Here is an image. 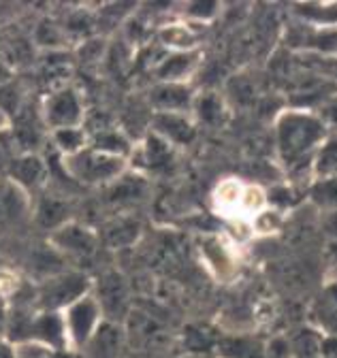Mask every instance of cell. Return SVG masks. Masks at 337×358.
Returning a JSON list of instances; mask_svg holds the SVG:
<instances>
[{
  "label": "cell",
  "mask_w": 337,
  "mask_h": 358,
  "mask_svg": "<svg viewBox=\"0 0 337 358\" xmlns=\"http://www.w3.org/2000/svg\"><path fill=\"white\" fill-rule=\"evenodd\" d=\"M327 141V124L312 111L288 109L275 122V143L282 162L294 171L314 164L320 145Z\"/></svg>",
  "instance_id": "cell-1"
},
{
  "label": "cell",
  "mask_w": 337,
  "mask_h": 358,
  "mask_svg": "<svg viewBox=\"0 0 337 358\" xmlns=\"http://www.w3.org/2000/svg\"><path fill=\"white\" fill-rule=\"evenodd\" d=\"M62 169L75 184L90 188H107L131 171V162L124 156H115L88 145L79 150L77 154L64 156Z\"/></svg>",
  "instance_id": "cell-2"
},
{
  "label": "cell",
  "mask_w": 337,
  "mask_h": 358,
  "mask_svg": "<svg viewBox=\"0 0 337 358\" xmlns=\"http://www.w3.org/2000/svg\"><path fill=\"white\" fill-rule=\"evenodd\" d=\"M62 322H64V333H66V345L73 352H83L90 339L96 335V331L105 322V311L90 290L81 299L73 301L69 307L62 311Z\"/></svg>",
  "instance_id": "cell-3"
},
{
  "label": "cell",
  "mask_w": 337,
  "mask_h": 358,
  "mask_svg": "<svg viewBox=\"0 0 337 358\" xmlns=\"http://www.w3.org/2000/svg\"><path fill=\"white\" fill-rule=\"evenodd\" d=\"M90 292V280L79 271H64L38 282L34 288V305L41 311H62L73 301Z\"/></svg>",
  "instance_id": "cell-4"
},
{
  "label": "cell",
  "mask_w": 337,
  "mask_h": 358,
  "mask_svg": "<svg viewBox=\"0 0 337 358\" xmlns=\"http://www.w3.org/2000/svg\"><path fill=\"white\" fill-rule=\"evenodd\" d=\"M41 113H43V120L52 130L83 126V120H86V105H83V99L77 92V87L60 85L45 96Z\"/></svg>",
  "instance_id": "cell-5"
},
{
  "label": "cell",
  "mask_w": 337,
  "mask_h": 358,
  "mask_svg": "<svg viewBox=\"0 0 337 358\" xmlns=\"http://www.w3.org/2000/svg\"><path fill=\"white\" fill-rule=\"evenodd\" d=\"M32 196L0 175V235L15 233L32 220Z\"/></svg>",
  "instance_id": "cell-6"
},
{
  "label": "cell",
  "mask_w": 337,
  "mask_h": 358,
  "mask_svg": "<svg viewBox=\"0 0 337 358\" xmlns=\"http://www.w3.org/2000/svg\"><path fill=\"white\" fill-rule=\"evenodd\" d=\"M199 256L209 275L218 282H233L237 275V256L224 237L207 235L199 239Z\"/></svg>",
  "instance_id": "cell-7"
},
{
  "label": "cell",
  "mask_w": 337,
  "mask_h": 358,
  "mask_svg": "<svg viewBox=\"0 0 337 358\" xmlns=\"http://www.w3.org/2000/svg\"><path fill=\"white\" fill-rule=\"evenodd\" d=\"M99 237L86 224H79L77 220L66 222L64 227L50 233V245L62 256V258H81L90 256L96 250Z\"/></svg>",
  "instance_id": "cell-8"
},
{
  "label": "cell",
  "mask_w": 337,
  "mask_h": 358,
  "mask_svg": "<svg viewBox=\"0 0 337 358\" xmlns=\"http://www.w3.org/2000/svg\"><path fill=\"white\" fill-rule=\"evenodd\" d=\"M7 173L5 177H9L15 186H20L24 192H28L32 196V190H41L45 186L48 179V164L41 158L36 152H20L13 154L7 162Z\"/></svg>",
  "instance_id": "cell-9"
},
{
  "label": "cell",
  "mask_w": 337,
  "mask_h": 358,
  "mask_svg": "<svg viewBox=\"0 0 337 358\" xmlns=\"http://www.w3.org/2000/svg\"><path fill=\"white\" fill-rule=\"evenodd\" d=\"M199 66H201L199 50L196 52H182V54H164L154 64V79H156V83L190 85Z\"/></svg>",
  "instance_id": "cell-10"
},
{
  "label": "cell",
  "mask_w": 337,
  "mask_h": 358,
  "mask_svg": "<svg viewBox=\"0 0 337 358\" xmlns=\"http://www.w3.org/2000/svg\"><path fill=\"white\" fill-rule=\"evenodd\" d=\"M152 132L171 148H184L192 143L196 124L188 113H154Z\"/></svg>",
  "instance_id": "cell-11"
},
{
  "label": "cell",
  "mask_w": 337,
  "mask_h": 358,
  "mask_svg": "<svg viewBox=\"0 0 337 358\" xmlns=\"http://www.w3.org/2000/svg\"><path fill=\"white\" fill-rule=\"evenodd\" d=\"M196 92L190 85L180 83H156L150 92V103L156 113H188L192 111Z\"/></svg>",
  "instance_id": "cell-12"
},
{
  "label": "cell",
  "mask_w": 337,
  "mask_h": 358,
  "mask_svg": "<svg viewBox=\"0 0 337 358\" xmlns=\"http://www.w3.org/2000/svg\"><path fill=\"white\" fill-rule=\"evenodd\" d=\"M135 158L139 160V162H135L137 171H162V169H168L173 162V148L164 143L162 139H158L152 132L143 141L135 143V150H133L129 162Z\"/></svg>",
  "instance_id": "cell-13"
},
{
  "label": "cell",
  "mask_w": 337,
  "mask_h": 358,
  "mask_svg": "<svg viewBox=\"0 0 337 358\" xmlns=\"http://www.w3.org/2000/svg\"><path fill=\"white\" fill-rule=\"evenodd\" d=\"M158 43L166 54H182V52H196L199 50V34L196 30L184 22H166L158 30Z\"/></svg>",
  "instance_id": "cell-14"
},
{
  "label": "cell",
  "mask_w": 337,
  "mask_h": 358,
  "mask_svg": "<svg viewBox=\"0 0 337 358\" xmlns=\"http://www.w3.org/2000/svg\"><path fill=\"white\" fill-rule=\"evenodd\" d=\"M190 115H192L194 124H203V126H209V128H218L229 117V105H227V101L218 92L207 90V92H199L194 96Z\"/></svg>",
  "instance_id": "cell-15"
},
{
  "label": "cell",
  "mask_w": 337,
  "mask_h": 358,
  "mask_svg": "<svg viewBox=\"0 0 337 358\" xmlns=\"http://www.w3.org/2000/svg\"><path fill=\"white\" fill-rule=\"evenodd\" d=\"M32 222H36L41 229L54 233L56 229L71 222V203L54 194L38 199L36 205H32Z\"/></svg>",
  "instance_id": "cell-16"
},
{
  "label": "cell",
  "mask_w": 337,
  "mask_h": 358,
  "mask_svg": "<svg viewBox=\"0 0 337 358\" xmlns=\"http://www.w3.org/2000/svg\"><path fill=\"white\" fill-rule=\"evenodd\" d=\"M243 190H245V182L237 177H224L216 184L214 192H212V205L214 209L224 215V217H241V199H243Z\"/></svg>",
  "instance_id": "cell-17"
},
{
  "label": "cell",
  "mask_w": 337,
  "mask_h": 358,
  "mask_svg": "<svg viewBox=\"0 0 337 358\" xmlns=\"http://www.w3.org/2000/svg\"><path fill=\"white\" fill-rule=\"evenodd\" d=\"M120 331L113 327V322H103V327L96 331V335L90 339V343L83 350V354L90 358H115L120 350Z\"/></svg>",
  "instance_id": "cell-18"
},
{
  "label": "cell",
  "mask_w": 337,
  "mask_h": 358,
  "mask_svg": "<svg viewBox=\"0 0 337 358\" xmlns=\"http://www.w3.org/2000/svg\"><path fill=\"white\" fill-rule=\"evenodd\" d=\"M52 141L54 148L64 156L77 154L79 150L90 145V132L86 130V126H71V128H58L52 130Z\"/></svg>",
  "instance_id": "cell-19"
},
{
  "label": "cell",
  "mask_w": 337,
  "mask_h": 358,
  "mask_svg": "<svg viewBox=\"0 0 337 358\" xmlns=\"http://www.w3.org/2000/svg\"><path fill=\"white\" fill-rule=\"evenodd\" d=\"M282 224H284L282 211L275 205H269L261 213H257L254 217H252L250 229H252V233L259 235V237H271V235L280 233Z\"/></svg>",
  "instance_id": "cell-20"
},
{
  "label": "cell",
  "mask_w": 337,
  "mask_h": 358,
  "mask_svg": "<svg viewBox=\"0 0 337 358\" xmlns=\"http://www.w3.org/2000/svg\"><path fill=\"white\" fill-rule=\"evenodd\" d=\"M312 169L316 175H320V179L337 177V139L327 137V141L320 145V150L314 158Z\"/></svg>",
  "instance_id": "cell-21"
},
{
  "label": "cell",
  "mask_w": 337,
  "mask_h": 358,
  "mask_svg": "<svg viewBox=\"0 0 337 358\" xmlns=\"http://www.w3.org/2000/svg\"><path fill=\"white\" fill-rule=\"evenodd\" d=\"M308 15L303 20L316 22L320 28H337V3L335 5H308V7H299V13Z\"/></svg>",
  "instance_id": "cell-22"
},
{
  "label": "cell",
  "mask_w": 337,
  "mask_h": 358,
  "mask_svg": "<svg viewBox=\"0 0 337 358\" xmlns=\"http://www.w3.org/2000/svg\"><path fill=\"white\" fill-rule=\"evenodd\" d=\"M22 290V278L20 273L15 271V268L5 262L3 266H0V299L5 301H11L13 296H17Z\"/></svg>",
  "instance_id": "cell-23"
},
{
  "label": "cell",
  "mask_w": 337,
  "mask_h": 358,
  "mask_svg": "<svg viewBox=\"0 0 337 358\" xmlns=\"http://www.w3.org/2000/svg\"><path fill=\"white\" fill-rule=\"evenodd\" d=\"M267 358H294V352H292V343L284 337H275L269 341L267 350H265Z\"/></svg>",
  "instance_id": "cell-24"
},
{
  "label": "cell",
  "mask_w": 337,
  "mask_h": 358,
  "mask_svg": "<svg viewBox=\"0 0 337 358\" xmlns=\"http://www.w3.org/2000/svg\"><path fill=\"white\" fill-rule=\"evenodd\" d=\"M218 11V5L214 3H196V5H190L186 9L188 17L186 20H199V22H205V20H212Z\"/></svg>",
  "instance_id": "cell-25"
},
{
  "label": "cell",
  "mask_w": 337,
  "mask_h": 358,
  "mask_svg": "<svg viewBox=\"0 0 337 358\" xmlns=\"http://www.w3.org/2000/svg\"><path fill=\"white\" fill-rule=\"evenodd\" d=\"M320 229H322V233L331 241H337V207H331V209L322 211V215H320Z\"/></svg>",
  "instance_id": "cell-26"
},
{
  "label": "cell",
  "mask_w": 337,
  "mask_h": 358,
  "mask_svg": "<svg viewBox=\"0 0 337 358\" xmlns=\"http://www.w3.org/2000/svg\"><path fill=\"white\" fill-rule=\"evenodd\" d=\"M9 331V301L0 299V337H7Z\"/></svg>",
  "instance_id": "cell-27"
},
{
  "label": "cell",
  "mask_w": 337,
  "mask_h": 358,
  "mask_svg": "<svg viewBox=\"0 0 337 358\" xmlns=\"http://www.w3.org/2000/svg\"><path fill=\"white\" fill-rule=\"evenodd\" d=\"M0 358H17V348L7 337H0Z\"/></svg>",
  "instance_id": "cell-28"
},
{
  "label": "cell",
  "mask_w": 337,
  "mask_h": 358,
  "mask_svg": "<svg viewBox=\"0 0 337 358\" xmlns=\"http://www.w3.org/2000/svg\"><path fill=\"white\" fill-rule=\"evenodd\" d=\"M329 254H331V260H333V262H337V241H331V245H329Z\"/></svg>",
  "instance_id": "cell-29"
}]
</instances>
